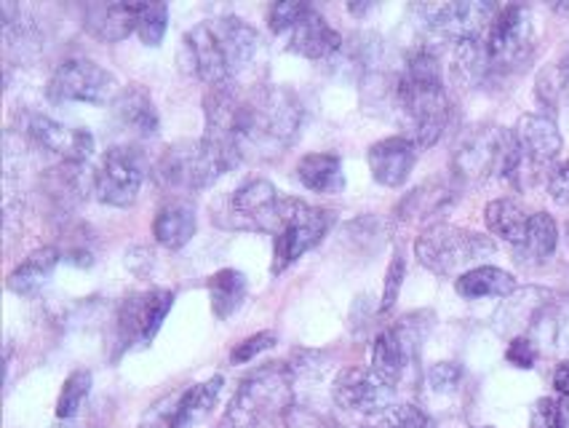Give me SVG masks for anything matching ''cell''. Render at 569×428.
<instances>
[{
    "label": "cell",
    "instance_id": "6da1fadb",
    "mask_svg": "<svg viewBox=\"0 0 569 428\" xmlns=\"http://www.w3.org/2000/svg\"><path fill=\"white\" fill-rule=\"evenodd\" d=\"M396 108L407 137L417 148H433L452 118L441 62L431 46H417L407 54L401 76L396 78Z\"/></svg>",
    "mask_w": 569,
    "mask_h": 428
},
{
    "label": "cell",
    "instance_id": "4fadbf2b",
    "mask_svg": "<svg viewBox=\"0 0 569 428\" xmlns=\"http://www.w3.org/2000/svg\"><path fill=\"white\" fill-rule=\"evenodd\" d=\"M393 388L396 386L382 380L372 367L369 370H363V367H348V370L337 372L332 397L337 407H342V410L375 418V415L388 412L393 407Z\"/></svg>",
    "mask_w": 569,
    "mask_h": 428
},
{
    "label": "cell",
    "instance_id": "30bf717a",
    "mask_svg": "<svg viewBox=\"0 0 569 428\" xmlns=\"http://www.w3.org/2000/svg\"><path fill=\"white\" fill-rule=\"evenodd\" d=\"M118 81L110 70L91 59L76 57L57 64L49 81V97L54 102H83V104H108L116 102Z\"/></svg>",
    "mask_w": 569,
    "mask_h": 428
},
{
    "label": "cell",
    "instance_id": "277c9868",
    "mask_svg": "<svg viewBox=\"0 0 569 428\" xmlns=\"http://www.w3.org/2000/svg\"><path fill=\"white\" fill-rule=\"evenodd\" d=\"M525 158L519 153L513 131L502 127H476L462 137L455 150L452 169L462 182H485L489 177L519 175Z\"/></svg>",
    "mask_w": 569,
    "mask_h": 428
},
{
    "label": "cell",
    "instance_id": "816d5d0a",
    "mask_svg": "<svg viewBox=\"0 0 569 428\" xmlns=\"http://www.w3.org/2000/svg\"><path fill=\"white\" fill-rule=\"evenodd\" d=\"M476 428H489V426H476Z\"/></svg>",
    "mask_w": 569,
    "mask_h": 428
},
{
    "label": "cell",
    "instance_id": "c3c4849f",
    "mask_svg": "<svg viewBox=\"0 0 569 428\" xmlns=\"http://www.w3.org/2000/svg\"><path fill=\"white\" fill-rule=\"evenodd\" d=\"M559 410H561V424L569 428V397H559Z\"/></svg>",
    "mask_w": 569,
    "mask_h": 428
},
{
    "label": "cell",
    "instance_id": "4dcf8cb0",
    "mask_svg": "<svg viewBox=\"0 0 569 428\" xmlns=\"http://www.w3.org/2000/svg\"><path fill=\"white\" fill-rule=\"evenodd\" d=\"M556 243H559V228H556L553 217L548 212H535L525 241L516 247V260L521 266H540L556 252Z\"/></svg>",
    "mask_w": 569,
    "mask_h": 428
},
{
    "label": "cell",
    "instance_id": "f907efd6",
    "mask_svg": "<svg viewBox=\"0 0 569 428\" xmlns=\"http://www.w3.org/2000/svg\"><path fill=\"white\" fill-rule=\"evenodd\" d=\"M567 241H569V226H567Z\"/></svg>",
    "mask_w": 569,
    "mask_h": 428
},
{
    "label": "cell",
    "instance_id": "bcb514c9",
    "mask_svg": "<svg viewBox=\"0 0 569 428\" xmlns=\"http://www.w3.org/2000/svg\"><path fill=\"white\" fill-rule=\"evenodd\" d=\"M553 388L559 397H569V359L561 361L553 372Z\"/></svg>",
    "mask_w": 569,
    "mask_h": 428
},
{
    "label": "cell",
    "instance_id": "f546056e",
    "mask_svg": "<svg viewBox=\"0 0 569 428\" xmlns=\"http://www.w3.org/2000/svg\"><path fill=\"white\" fill-rule=\"evenodd\" d=\"M529 220H532V215H529L527 209L513 199H495L489 201L485 209V222L489 233L498 236L502 241H508L513 249L525 241Z\"/></svg>",
    "mask_w": 569,
    "mask_h": 428
},
{
    "label": "cell",
    "instance_id": "681fc988",
    "mask_svg": "<svg viewBox=\"0 0 569 428\" xmlns=\"http://www.w3.org/2000/svg\"><path fill=\"white\" fill-rule=\"evenodd\" d=\"M348 9H350V11H353V14H367V11H369V9H372V6H369V3H363V6H359V3H350V6H348Z\"/></svg>",
    "mask_w": 569,
    "mask_h": 428
},
{
    "label": "cell",
    "instance_id": "e0dca14e",
    "mask_svg": "<svg viewBox=\"0 0 569 428\" xmlns=\"http://www.w3.org/2000/svg\"><path fill=\"white\" fill-rule=\"evenodd\" d=\"M184 51L190 54V64H193L196 76L201 78L209 89H217V86H233L230 83L228 59H224L214 24L201 22L196 24L193 30L184 32Z\"/></svg>",
    "mask_w": 569,
    "mask_h": 428
},
{
    "label": "cell",
    "instance_id": "836d02e7",
    "mask_svg": "<svg viewBox=\"0 0 569 428\" xmlns=\"http://www.w3.org/2000/svg\"><path fill=\"white\" fill-rule=\"evenodd\" d=\"M535 94L542 108L551 113L569 108V54L540 70L538 81H535Z\"/></svg>",
    "mask_w": 569,
    "mask_h": 428
},
{
    "label": "cell",
    "instance_id": "484cf974",
    "mask_svg": "<svg viewBox=\"0 0 569 428\" xmlns=\"http://www.w3.org/2000/svg\"><path fill=\"white\" fill-rule=\"evenodd\" d=\"M198 217L196 207L188 199H171L158 209L153 222V236L161 247L182 249L196 236Z\"/></svg>",
    "mask_w": 569,
    "mask_h": 428
},
{
    "label": "cell",
    "instance_id": "52a82bcc",
    "mask_svg": "<svg viewBox=\"0 0 569 428\" xmlns=\"http://www.w3.org/2000/svg\"><path fill=\"white\" fill-rule=\"evenodd\" d=\"M412 11L428 36L460 46L485 38L500 9L485 0H460V3H420Z\"/></svg>",
    "mask_w": 569,
    "mask_h": 428
},
{
    "label": "cell",
    "instance_id": "8fae6325",
    "mask_svg": "<svg viewBox=\"0 0 569 428\" xmlns=\"http://www.w3.org/2000/svg\"><path fill=\"white\" fill-rule=\"evenodd\" d=\"M94 175L97 199L108 207L123 209L137 201L148 167H144V158L137 148H110Z\"/></svg>",
    "mask_w": 569,
    "mask_h": 428
},
{
    "label": "cell",
    "instance_id": "9a60e30c",
    "mask_svg": "<svg viewBox=\"0 0 569 428\" xmlns=\"http://www.w3.org/2000/svg\"><path fill=\"white\" fill-rule=\"evenodd\" d=\"M283 203H287V196L278 193L273 182L249 180L230 199V212L236 215L238 226L257 228L262 233L276 236L278 228H281Z\"/></svg>",
    "mask_w": 569,
    "mask_h": 428
},
{
    "label": "cell",
    "instance_id": "e575fe53",
    "mask_svg": "<svg viewBox=\"0 0 569 428\" xmlns=\"http://www.w3.org/2000/svg\"><path fill=\"white\" fill-rule=\"evenodd\" d=\"M447 203H452V190L441 182H426L396 207V215H399V220H422V217H431L439 209H445Z\"/></svg>",
    "mask_w": 569,
    "mask_h": 428
},
{
    "label": "cell",
    "instance_id": "74e56055",
    "mask_svg": "<svg viewBox=\"0 0 569 428\" xmlns=\"http://www.w3.org/2000/svg\"><path fill=\"white\" fill-rule=\"evenodd\" d=\"M308 11V3H300V0H283V3H273L268 9V28L283 36L297 24V19Z\"/></svg>",
    "mask_w": 569,
    "mask_h": 428
},
{
    "label": "cell",
    "instance_id": "f6af8a7d",
    "mask_svg": "<svg viewBox=\"0 0 569 428\" xmlns=\"http://www.w3.org/2000/svg\"><path fill=\"white\" fill-rule=\"evenodd\" d=\"M548 193L556 203L569 207V161H561L559 167L551 169L548 175Z\"/></svg>",
    "mask_w": 569,
    "mask_h": 428
},
{
    "label": "cell",
    "instance_id": "3957f363",
    "mask_svg": "<svg viewBox=\"0 0 569 428\" xmlns=\"http://www.w3.org/2000/svg\"><path fill=\"white\" fill-rule=\"evenodd\" d=\"M295 401V375L287 365H268L241 380L224 410V428H264L283 420Z\"/></svg>",
    "mask_w": 569,
    "mask_h": 428
},
{
    "label": "cell",
    "instance_id": "ee69618b",
    "mask_svg": "<svg viewBox=\"0 0 569 428\" xmlns=\"http://www.w3.org/2000/svg\"><path fill=\"white\" fill-rule=\"evenodd\" d=\"M396 426L399 428H439L428 412H422L417 405H393L390 407Z\"/></svg>",
    "mask_w": 569,
    "mask_h": 428
},
{
    "label": "cell",
    "instance_id": "f35d334b",
    "mask_svg": "<svg viewBox=\"0 0 569 428\" xmlns=\"http://www.w3.org/2000/svg\"><path fill=\"white\" fill-rule=\"evenodd\" d=\"M403 279H407V262H403L401 255H396L386 271V287H382V302H380L382 313H388L390 308L396 306V300H399L401 295Z\"/></svg>",
    "mask_w": 569,
    "mask_h": 428
},
{
    "label": "cell",
    "instance_id": "d6986e66",
    "mask_svg": "<svg viewBox=\"0 0 569 428\" xmlns=\"http://www.w3.org/2000/svg\"><path fill=\"white\" fill-rule=\"evenodd\" d=\"M417 145L409 137H388L369 148V171L380 186L401 188L417 163Z\"/></svg>",
    "mask_w": 569,
    "mask_h": 428
},
{
    "label": "cell",
    "instance_id": "603a6c76",
    "mask_svg": "<svg viewBox=\"0 0 569 428\" xmlns=\"http://www.w3.org/2000/svg\"><path fill=\"white\" fill-rule=\"evenodd\" d=\"M527 338L548 354L569 351V298H546L529 319Z\"/></svg>",
    "mask_w": 569,
    "mask_h": 428
},
{
    "label": "cell",
    "instance_id": "5bb4252c",
    "mask_svg": "<svg viewBox=\"0 0 569 428\" xmlns=\"http://www.w3.org/2000/svg\"><path fill=\"white\" fill-rule=\"evenodd\" d=\"M211 24H214L224 59H228L230 83L236 86L238 81L257 76V70L268 59V46H264L260 32L251 28L249 22H243L241 17H222Z\"/></svg>",
    "mask_w": 569,
    "mask_h": 428
},
{
    "label": "cell",
    "instance_id": "83f0119b",
    "mask_svg": "<svg viewBox=\"0 0 569 428\" xmlns=\"http://www.w3.org/2000/svg\"><path fill=\"white\" fill-rule=\"evenodd\" d=\"M297 180H300L308 190H313V193H342V188H346V171H342L340 156L308 153L300 163H297Z\"/></svg>",
    "mask_w": 569,
    "mask_h": 428
},
{
    "label": "cell",
    "instance_id": "60d3db41",
    "mask_svg": "<svg viewBox=\"0 0 569 428\" xmlns=\"http://www.w3.org/2000/svg\"><path fill=\"white\" fill-rule=\"evenodd\" d=\"M460 378L462 370L455 361H439V365L428 370V384H431L436 394H455L460 386Z\"/></svg>",
    "mask_w": 569,
    "mask_h": 428
},
{
    "label": "cell",
    "instance_id": "44dd1931",
    "mask_svg": "<svg viewBox=\"0 0 569 428\" xmlns=\"http://www.w3.org/2000/svg\"><path fill=\"white\" fill-rule=\"evenodd\" d=\"M342 46L346 43H342L340 32L313 6H308L306 14L297 19L295 28L289 30V49L306 59H316V62L340 54Z\"/></svg>",
    "mask_w": 569,
    "mask_h": 428
},
{
    "label": "cell",
    "instance_id": "d6a6232c",
    "mask_svg": "<svg viewBox=\"0 0 569 428\" xmlns=\"http://www.w3.org/2000/svg\"><path fill=\"white\" fill-rule=\"evenodd\" d=\"M249 281L247 276L236 268H222L209 279V298H211V311L220 321L228 319L230 313H236L241 308L243 298H247Z\"/></svg>",
    "mask_w": 569,
    "mask_h": 428
},
{
    "label": "cell",
    "instance_id": "1f68e13d",
    "mask_svg": "<svg viewBox=\"0 0 569 428\" xmlns=\"http://www.w3.org/2000/svg\"><path fill=\"white\" fill-rule=\"evenodd\" d=\"M62 260V252L57 247H43L36 249L28 260L19 262V266L9 276V289L17 295H36L49 276L54 273V268Z\"/></svg>",
    "mask_w": 569,
    "mask_h": 428
},
{
    "label": "cell",
    "instance_id": "7402d4cb",
    "mask_svg": "<svg viewBox=\"0 0 569 428\" xmlns=\"http://www.w3.org/2000/svg\"><path fill=\"white\" fill-rule=\"evenodd\" d=\"M94 182L97 175H91L86 163L62 161L43 175V193L59 212H70V209L81 207L89 193H94Z\"/></svg>",
    "mask_w": 569,
    "mask_h": 428
},
{
    "label": "cell",
    "instance_id": "ac0fdd59",
    "mask_svg": "<svg viewBox=\"0 0 569 428\" xmlns=\"http://www.w3.org/2000/svg\"><path fill=\"white\" fill-rule=\"evenodd\" d=\"M516 145H519V153L527 163H535V167H546V163H553L559 158L561 148H565V140H561V131L556 127L551 116L540 113H527L519 118L513 129Z\"/></svg>",
    "mask_w": 569,
    "mask_h": 428
},
{
    "label": "cell",
    "instance_id": "d590c367",
    "mask_svg": "<svg viewBox=\"0 0 569 428\" xmlns=\"http://www.w3.org/2000/svg\"><path fill=\"white\" fill-rule=\"evenodd\" d=\"M89 391H91V372L89 370H76L70 375L68 380H64L62 386V394H59V401H57V418L59 420H76V415L81 412L83 401L89 399Z\"/></svg>",
    "mask_w": 569,
    "mask_h": 428
},
{
    "label": "cell",
    "instance_id": "d4e9b609",
    "mask_svg": "<svg viewBox=\"0 0 569 428\" xmlns=\"http://www.w3.org/2000/svg\"><path fill=\"white\" fill-rule=\"evenodd\" d=\"M112 113H116L123 129H129L137 137H156L158 129H161V116H158L153 97L137 83L123 86L118 91L116 102H112Z\"/></svg>",
    "mask_w": 569,
    "mask_h": 428
},
{
    "label": "cell",
    "instance_id": "9c48e42d",
    "mask_svg": "<svg viewBox=\"0 0 569 428\" xmlns=\"http://www.w3.org/2000/svg\"><path fill=\"white\" fill-rule=\"evenodd\" d=\"M487 57L495 72H511L521 68L535 51V22L525 6H502L489 24Z\"/></svg>",
    "mask_w": 569,
    "mask_h": 428
},
{
    "label": "cell",
    "instance_id": "ab89813d",
    "mask_svg": "<svg viewBox=\"0 0 569 428\" xmlns=\"http://www.w3.org/2000/svg\"><path fill=\"white\" fill-rule=\"evenodd\" d=\"M276 342H278L276 332H257V335H251V338H247L243 342H238V346L233 348V354H230V361H233V365H247V361L260 357L262 351L273 348Z\"/></svg>",
    "mask_w": 569,
    "mask_h": 428
},
{
    "label": "cell",
    "instance_id": "f1b7e54d",
    "mask_svg": "<svg viewBox=\"0 0 569 428\" xmlns=\"http://www.w3.org/2000/svg\"><path fill=\"white\" fill-rule=\"evenodd\" d=\"M460 298L466 300H487V298H511L516 292V279L508 271L495 266H479L473 271L462 273L455 281Z\"/></svg>",
    "mask_w": 569,
    "mask_h": 428
},
{
    "label": "cell",
    "instance_id": "cb8c5ba5",
    "mask_svg": "<svg viewBox=\"0 0 569 428\" xmlns=\"http://www.w3.org/2000/svg\"><path fill=\"white\" fill-rule=\"evenodd\" d=\"M142 3H89L83 14V28L99 41L118 43L137 32Z\"/></svg>",
    "mask_w": 569,
    "mask_h": 428
},
{
    "label": "cell",
    "instance_id": "7bdbcfd3",
    "mask_svg": "<svg viewBox=\"0 0 569 428\" xmlns=\"http://www.w3.org/2000/svg\"><path fill=\"white\" fill-rule=\"evenodd\" d=\"M529 428H565V424H561L559 401L551 397H542L535 401L532 415H529Z\"/></svg>",
    "mask_w": 569,
    "mask_h": 428
},
{
    "label": "cell",
    "instance_id": "8d00e7d4",
    "mask_svg": "<svg viewBox=\"0 0 569 428\" xmlns=\"http://www.w3.org/2000/svg\"><path fill=\"white\" fill-rule=\"evenodd\" d=\"M169 28V6L167 3H142L139 9L137 32L144 46H158L163 41Z\"/></svg>",
    "mask_w": 569,
    "mask_h": 428
},
{
    "label": "cell",
    "instance_id": "8992f818",
    "mask_svg": "<svg viewBox=\"0 0 569 428\" xmlns=\"http://www.w3.org/2000/svg\"><path fill=\"white\" fill-rule=\"evenodd\" d=\"M238 163H241V156L201 137L196 142H177L174 148H169L158 161L156 175L167 188L203 190L214 186Z\"/></svg>",
    "mask_w": 569,
    "mask_h": 428
},
{
    "label": "cell",
    "instance_id": "2e32d148",
    "mask_svg": "<svg viewBox=\"0 0 569 428\" xmlns=\"http://www.w3.org/2000/svg\"><path fill=\"white\" fill-rule=\"evenodd\" d=\"M28 137L46 153L62 158V161L86 163L94 153L97 142L89 129H72L54 121L49 116H32L28 123Z\"/></svg>",
    "mask_w": 569,
    "mask_h": 428
},
{
    "label": "cell",
    "instance_id": "7dc6e473",
    "mask_svg": "<svg viewBox=\"0 0 569 428\" xmlns=\"http://www.w3.org/2000/svg\"><path fill=\"white\" fill-rule=\"evenodd\" d=\"M361 428H399V426H396L393 415H390V410H388V412H382V415H375V418H369Z\"/></svg>",
    "mask_w": 569,
    "mask_h": 428
},
{
    "label": "cell",
    "instance_id": "ffe728a7",
    "mask_svg": "<svg viewBox=\"0 0 569 428\" xmlns=\"http://www.w3.org/2000/svg\"><path fill=\"white\" fill-rule=\"evenodd\" d=\"M415 348L417 335L409 325L382 329V332H377L372 342V370L382 380H388L390 386H396L403 378V370L409 367V361H412Z\"/></svg>",
    "mask_w": 569,
    "mask_h": 428
},
{
    "label": "cell",
    "instance_id": "7c38bea8",
    "mask_svg": "<svg viewBox=\"0 0 569 428\" xmlns=\"http://www.w3.org/2000/svg\"><path fill=\"white\" fill-rule=\"evenodd\" d=\"M174 306L171 289H150V292L131 295L118 308V342L131 348L134 342H153V338Z\"/></svg>",
    "mask_w": 569,
    "mask_h": 428
},
{
    "label": "cell",
    "instance_id": "4316f807",
    "mask_svg": "<svg viewBox=\"0 0 569 428\" xmlns=\"http://www.w3.org/2000/svg\"><path fill=\"white\" fill-rule=\"evenodd\" d=\"M222 375H214V378L203 380L188 391H182L174 401V412H171V428H193L201 424L203 418L211 412V407L217 405L222 394Z\"/></svg>",
    "mask_w": 569,
    "mask_h": 428
},
{
    "label": "cell",
    "instance_id": "7a4b0ae2",
    "mask_svg": "<svg viewBox=\"0 0 569 428\" xmlns=\"http://www.w3.org/2000/svg\"><path fill=\"white\" fill-rule=\"evenodd\" d=\"M302 127V108L292 91L254 86L241 94L236 140L241 158H276L292 148Z\"/></svg>",
    "mask_w": 569,
    "mask_h": 428
},
{
    "label": "cell",
    "instance_id": "ba28073f",
    "mask_svg": "<svg viewBox=\"0 0 569 428\" xmlns=\"http://www.w3.org/2000/svg\"><path fill=\"white\" fill-rule=\"evenodd\" d=\"M332 228V212L319 207H310V203L300 199H289L283 203V217L281 228H278L276 241H273V273H283L292 262L300 260L302 255H308L310 249L319 247L323 236Z\"/></svg>",
    "mask_w": 569,
    "mask_h": 428
},
{
    "label": "cell",
    "instance_id": "b9f144b4",
    "mask_svg": "<svg viewBox=\"0 0 569 428\" xmlns=\"http://www.w3.org/2000/svg\"><path fill=\"white\" fill-rule=\"evenodd\" d=\"M538 354H540L538 346H535L527 335H521V338H513L511 342H508L506 359H508V365L519 367V370H532L535 361H538Z\"/></svg>",
    "mask_w": 569,
    "mask_h": 428
},
{
    "label": "cell",
    "instance_id": "5b68a950",
    "mask_svg": "<svg viewBox=\"0 0 569 428\" xmlns=\"http://www.w3.org/2000/svg\"><path fill=\"white\" fill-rule=\"evenodd\" d=\"M415 255L422 268L436 276H460L479 268L485 257L495 255V243L487 236L473 233V230L447 226L426 228L420 239L415 241Z\"/></svg>",
    "mask_w": 569,
    "mask_h": 428
}]
</instances>
